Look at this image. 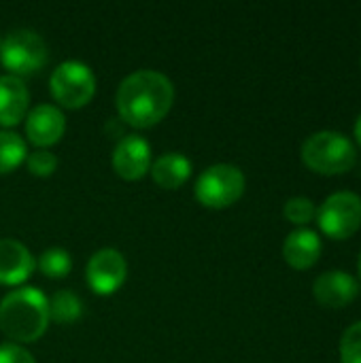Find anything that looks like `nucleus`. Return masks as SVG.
<instances>
[{
  "mask_svg": "<svg viewBox=\"0 0 361 363\" xmlns=\"http://www.w3.org/2000/svg\"><path fill=\"white\" fill-rule=\"evenodd\" d=\"M174 85L157 70H136L117 87L115 106L119 117L138 130L157 125L172 108Z\"/></svg>",
  "mask_w": 361,
  "mask_h": 363,
  "instance_id": "obj_1",
  "label": "nucleus"
},
{
  "mask_svg": "<svg viewBox=\"0 0 361 363\" xmlns=\"http://www.w3.org/2000/svg\"><path fill=\"white\" fill-rule=\"evenodd\" d=\"M49 325L47 296L36 287H19L0 300V330L13 345L36 342Z\"/></svg>",
  "mask_w": 361,
  "mask_h": 363,
  "instance_id": "obj_2",
  "label": "nucleus"
},
{
  "mask_svg": "<svg viewBox=\"0 0 361 363\" xmlns=\"http://www.w3.org/2000/svg\"><path fill=\"white\" fill-rule=\"evenodd\" d=\"M302 162L309 170L326 177L345 174L357 162L355 145L340 132L323 130L311 134L302 145Z\"/></svg>",
  "mask_w": 361,
  "mask_h": 363,
  "instance_id": "obj_3",
  "label": "nucleus"
},
{
  "mask_svg": "<svg viewBox=\"0 0 361 363\" xmlns=\"http://www.w3.org/2000/svg\"><path fill=\"white\" fill-rule=\"evenodd\" d=\"M47 60V43L34 30H13L0 43V64L9 70V74L17 79L38 72Z\"/></svg>",
  "mask_w": 361,
  "mask_h": 363,
  "instance_id": "obj_4",
  "label": "nucleus"
},
{
  "mask_svg": "<svg viewBox=\"0 0 361 363\" xmlns=\"http://www.w3.org/2000/svg\"><path fill=\"white\" fill-rule=\"evenodd\" d=\"M247 179L238 166L232 164H215L209 166L196 181L194 194L196 200L206 208H228L236 204L245 194Z\"/></svg>",
  "mask_w": 361,
  "mask_h": 363,
  "instance_id": "obj_5",
  "label": "nucleus"
},
{
  "mask_svg": "<svg viewBox=\"0 0 361 363\" xmlns=\"http://www.w3.org/2000/svg\"><path fill=\"white\" fill-rule=\"evenodd\" d=\"M49 91L60 106L81 108L89 104L96 94V77L85 62L66 60L51 72Z\"/></svg>",
  "mask_w": 361,
  "mask_h": 363,
  "instance_id": "obj_6",
  "label": "nucleus"
},
{
  "mask_svg": "<svg viewBox=\"0 0 361 363\" xmlns=\"http://www.w3.org/2000/svg\"><path fill=\"white\" fill-rule=\"evenodd\" d=\"M319 230L332 240H347L361 228V198L353 191H336L317 211Z\"/></svg>",
  "mask_w": 361,
  "mask_h": 363,
  "instance_id": "obj_7",
  "label": "nucleus"
},
{
  "mask_svg": "<svg viewBox=\"0 0 361 363\" xmlns=\"http://www.w3.org/2000/svg\"><path fill=\"white\" fill-rule=\"evenodd\" d=\"M126 257L111 247L98 249L85 266V281L98 296H113L126 283Z\"/></svg>",
  "mask_w": 361,
  "mask_h": 363,
  "instance_id": "obj_8",
  "label": "nucleus"
},
{
  "mask_svg": "<svg viewBox=\"0 0 361 363\" xmlns=\"http://www.w3.org/2000/svg\"><path fill=\"white\" fill-rule=\"evenodd\" d=\"M153 157H151V145L138 136L128 134L123 136L113 151V168L115 172L126 181H138L151 170Z\"/></svg>",
  "mask_w": 361,
  "mask_h": 363,
  "instance_id": "obj_9",
  "label": "nucleus"
},
{
  "mask_svg": "<svg viewBox=\"0 0 361 363\" xmlns=\"http://www.w3.org/2000/svg\"><path fill=\"white\" fill-rule=\"evenodd\" d=\"M64 132H66V117L57 106L38 104V106L28 111V115H26V136L34 147L47 149V147L60 143Z\"/></svg>",
  "mask_w": 361,
  "mask_h": 363,
  "instance_id": "obj_10",
  "label": "nucleus"
},
{
  "mask_svg": "<svg viewBox=\"0 0 361 363\" xmlns=\"http://www.w3.org/2000/svg\"><path fill=\"white\" fill-rule=\"evenodd\" d=\"M313 296L326 308H345L360 296V283L345 270H328L317 277Z\"/></svg>",
  "mask_w": 361,
  "mask_h": 363,
  "instance_id": "obj_11",
  "label": "nucleus"
},
{
  "mask_svg": "<svg viewBox=\"0 0 361 363\" xmlns=\"http://www.w3.org/2000/svg\"><path fill=\"white\" fill-rule=\"evenodd\" d=\"M34 257L26 245L15 238H0V285L17 287L34 272Z\"/></svg>",
  "mask_w": 361,
  "mask_h": 363,
  "instance_id": "obj_12",
  "label": "nucleus"
},
{
  "mask_svg": "<svg viewBox=\"0 0 361 363\" xmlns=\"http://www.w3.org/2000/svg\"><path fill=\"white\" fill-rule=\"evenodd\" d=\"M321 257V238L309 228L294 230L283 242V259L294 270H311Z\"/></svg>",
  "mask_w": 361,
  "mask_h": 363,
  "instance_id": "obj_13",
  "label": "nucleus"
},
{
  "mask_svg": "<svg viewBox=\"0 0 361 363\" xmlns=\"http://www.w3.org/2000/svg\"><path fill=\"white\" fill-rule=\"evenodd\" d=\"M30 104L28 87L13 74H0V125L13 128L26 119Z\"/></svg>",
  "mask_w": 361,
  "mask_h": 363,
  "instance_id": "obj_14",
  "label": "nucleus"
},
{
  "mask_svg": "<svg viewBox=\"0 0 361 363\" xmlns=\"http://www.w3.org/2000/svg\"><path fill=\"white\" fill-rule=\"evenodd\" d=\"M191 160L183 153H164L151 164V179L162 189H179L191 177Z\"/></svg>",
  "mask_w": 361,
  "mask_h": 363,
  "instance_id": "obj_15",
  "label": "nucleus"
},
{
  "mask_svg": "<svg viewBox=\"0 0 361 363\" xmlns=\"http://www.w3.org/2000/svg\"><path fill=\"white\" fill-rule=\"evenodd\" d=\"M47 302H49V321H53L57 325L74 323L83 315V302L79 300L77 294H72L68 289L55 291L51 298H47Z\"/></svg>",
  "mask_w": 361,
  "mask_h": 363,
  "instance_id": "obj_16",
  "label": "nucleus"
},
{
  "mask_svg": "<svg viewBox=\"0 0 361 363\" xmlns=\"http://www.w3.org/2000/svg\"><path fill=\"white\" fill-rule=\"evenodd\" d=\"M28 157L26 140L15 134L0 130V174H9L15 168H19Z\"/></svg>",
  "mask_w": 361,
  "mask_h": 363,
  "instance_id": "obj_17",
  "label": "nucleus"
},
{
  "mask_svg": "<svg viewBox=\"0 0 361 363\" xmlns=\"http://www.w3.org/2000/svg\"><path fill=\"white\" fill-rule=\"evenodd\" d=\"M72 268L70 253L62 247H51L45 249L38 257V270L47 279H66Z\"/></svg>",
  "mask_w": 361,
  "mask_h": 363,
  "instance_id": "obj_18",
  "label": "nucleus"
},
{
  "mask_svg": "<svg viewBox=\"0 0 361 363\" xmlns=\"http://www.w3.org/2000/svg\"><path fill=\"white\" fill-rule=\"evenodd\" d=\"M283 215L289 223L294 225H309L315 217H317V206L311 198H304V196H296V198H289L283 206Z\"/></svg>",
  "mask_w": 361,
  "mask_h": 363,
  "instance_id": "obj_19",
  "label": "nucleus"
},
{
  "mask_svg": "<svg viewBox=\"0 0 361 363\" xmlns=\"http://www.w3.org/2000/svg\"><path fill=\"white\" fill-rule=\"evenodd\" d=\"M340 362L361 363V321L345 330L340 338Z\"/></svg>",
  "mask_w": 361,
  "mask_h": 363,
  "instance_id": "obj_20",
  "label": "nucleus"
},
{
  "mask_svg": "<svg viewBox=\"0 0 361 363\" xmlns=\"http://www.w3.org/2000/svg\"><path fill=\"white\" fill-rule=\"evenodd\" d=\"M28 170L34 177H51L57 168V157L47 149H36L34 153H28L26 157Z\"/></svg>",
  "mask_w": 361,
  "mask_h": 363,
  "instance_id": "obj_21",
  "label": "nucleus"
},
{
  "mask_svg": "<svg viewBox=\"0 0 361 363\" xmlns=\"http://www.w3.org/2000/svg\"><path fill=\"white\" fill-rule=\"evenodd\" d=\"M0 363H36L30 351H26L21 345H0Z\"/></svg>",
  "mask_w": 361,
  "mask_h": 363,
  "instance_id": "obj_22",
  "label": "nucleus"
},
{
  "mask_svg": "<svg viewBox=\"0 0 361 363\" xmlns=\"http://www.w3.org/2000/svg\"><path fill=\"white\" fill-rule=\"evenodd\" d=\"M353 136H355V143L361 147V113L360 117L355 119V125H353Z\"/></svg>",
  "mask_w": 361,
  "mask_h": 363,
  "instance_id": "obj_23",
  "label": "nucleus"
},
{
  "mask_svg": "<svg viewBox=\"0 0 361 363\" xmlns=\"http://www.w3.org/2000/svg\"><path fill=\"white\" fill-rule=\"evenodd\" d=\"M357 270H360V279H361V253H360V262H357Z\"/></svg>",
  "mask_w": 361,
  "mask_h": 363,
  "instance_id": "obj_24",
  "label": "nucleus"
},
{
  "mask_svg": "<svg viewBox=\"0 0 361 363\" xmlns=\"http://www.w3.org/2000/svg\"><path fill=\"white\" fill-rule=\"evenodd\" d=\"M0 43H2V38H0Z\"/></svg>",
  "mask_w": 361,
  "mask_h": 363,
  "instance_id": "obj_25",
  "label": "nucleus"
}]
</instances>
